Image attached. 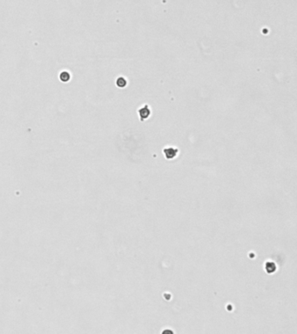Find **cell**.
Instances as JSON below:
<instances>
[{"mask_svg": "<svg viewBox=\"0 0 297 334\" xmlns=\"http://www.w3.org/2000/svg\"><path fill=\"white\" fill-rule=\"evenodd\" d=\"M60 79L62 81L66 82V81H68V80L70 79V75H69V73H68V72H63V73L60 75Z\"/></svg>", "mask_w": 297, "mask_h": 334, "instance_id": "7a4b0ae2", "label": "cell"}, {"mask_svg": "<svg viewBox=\"0 0 297 334\" xmlns=\"http://www.w3.org/2000/svg\"><path fill=\"white\" fill-rule=\"evenodd\" d=\"M117 85H118L119 86L124 87V86H126V80H125L123 78H120V79H118V81H117Z\"/></svg>", "mask_w": 297, "mask_h": 334, "instance_id": "3957f363", "label": "cell"}, {"mask_svg": "<svg viewBox=\"0 0 297 334\" xmlns=\"http://www.w3.org/2000/svg\"><path fill=\"white\" fill-rule=\"evenodd\" d=\"M164 152H165V157H166L168 154H170V156L168 157V159H169V158H172V157L173 158V157L176 155V153L178 152V151H177L176 149H173V148H167V149H165V150L164 151Z\"/></svg>", "mask_w": 297, "mask_h": 334, "instance_id": "6da1fadb", "label": "cell"}]
</instances>
